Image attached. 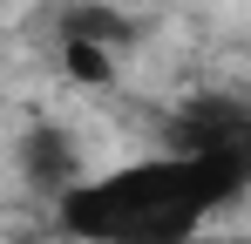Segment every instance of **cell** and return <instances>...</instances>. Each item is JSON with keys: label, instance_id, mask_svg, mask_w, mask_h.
Here are the masks:
<instances>
[{"label": "cell", "instance_id": "obj_1", "mask_svg": "<svg viewBox=\"0 0 251 244\" xmlns=\"http://www.w3.org/2000/svg\"><path fill=\"white\" fill-rule=\"evenodd\" d=\"M251 190L245 156H183L163 149L150 163H123L109 176H82L54 197V224L75 244H156L204 231L210 210Z\"/></svg>", "mask_w": 251, "mask_h": 244}, {"label": "cell", "instance_id": "obj_2", "mask_svg": "<svg viewBox=\"0 0 251 244\" xmlns=\"http://www.w3.org/2000/svg\"><path fill=\"white\" fill-rule=\"evenodd\" d=\"M170 149H183V156H245L251 163V102L245 95H190L170 116Z\"/></svg>", "mask_w": 251, "mask_h": 244}, {"label": "cell", "instance_id": "obj_3", "mask_svg": "<svg viewBox=\"0 0 251 244\" xmlns=\"http://www.w3.org/2000/svg\"><path fill=\"white\" fill-rule=\"evenodd\" d=\"M21 176L48 190V197H61L68 183H82V143L61 129V122H34L27 136H21Z\"/></svg>", "mask_w": 251, "mask_h": 244}, {"label": "cell", "instance_id": "obj_4", "mask_svg": "<svg viewBox=\"0 0 251 244\" xmlns=\"http://www.w3.org/2000/svg\"><path fill=\"white\" fill-rule=\"evenodd\" d=\"M61 34H68V41H95V48H109V54H116L136 27H129L116 7H68V14H61Z\"/></svg>", "mask_w": 251, "mask_h": 244}, {"label": "cell", "instance_id": "obj_5", "mask_svg": "<svg viewBox=\"0 0 251 244\" xmlns=\"http://www.w3.org/2000/svg\"><path fill=\"white\" fill-rule=\"evenodd\" d=\"M61 68H68V81H82V88H102V81H116V54L95 48V41H68L61 34Z\"/></svg>", "mask_w": 251, "mask_h": 244}, {"label": "cell", "instance_id": "obj_6", "mask_svg": "<svg viewBox=\"0 0 251 244\" xmlns=\"http://www.w3.org/2000/svg\"><path fill=\"white\" fill-rule=\"evenodd\" d=\"M156 244H251V231H183V238H156Z\"/></svg>", "mask_w": 251, "mask_h": 244}]
</instances>
